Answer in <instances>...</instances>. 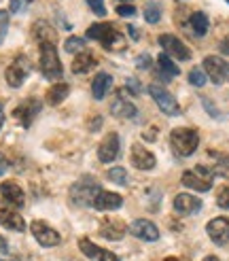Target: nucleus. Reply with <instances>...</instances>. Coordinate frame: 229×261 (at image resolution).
Instances as JSON below:
<instances>
[{
	"label": "nucleus",
	"mask_w": 229,
	"mask_h": 261,
	"mask_svg": "<svg viewBox=\"0 0 229 261\" xmlns=\"http://www.w3.org/2000/svg\"><path fill=\"white\" fill-rule=\"evenodd\" d=\"M119 149H121V142H119V134H108L104 140L100 142L98 147V160L102 164H110L112 160H117L119 155Z\"/></svg>",
	"instance_id": "obj_13"
},
{
	"label": "nucleus",
	"mask_w": 229,
	"mask_h": 261,
	"mask_svg": "<svg viewBox=\"0 0 229 261\" xmlns=\"http://www.w3.org/2000/svg\"><path fill=\"white\" fill-rule=\"evenodd\" d=\"M149 94H151V98L155 100V104L161 109V113H165V115H170V117H174V115H181V107H178V102H176V98L170 94V91H165L163 87H159V85H149Z\"/></svg>",
	"instance_id": "obj_9"
},
{
	"label": "nucleus",
	"mask_w": 229,
	"mask_h": 261,
	"mask_svg": "<svg viewBox=\"0 0 229 261\" xmlns=\"http://www.w3.org/2000/svg\"><path fill=\"white\" fill-rule=\"evenodd\" d=\"M106 176H108V180L117 182V185H121V187H125L127 182H130V178H127V172H125V168H112V170L106 172Z\"/></svg>",
	"instance_id": "obj_30"
},
{
	"label": "nucleus",
	"mask_w": 229,
	"mask_h": 261,
	"mask_svg": "<svg viewBox=\"0 0 229 261\" xmlns=\"http://www.w3.org/2000/svg\"><path fill=\"white\" fill-rule=\"evenodd\" d=\"M130 233L140 240H147V242H155L159 238V229L155 227V223H151L147 219H138L130 225Z\"/></svg>",
	"instance_id": "obj_18"
},
{
	"label": "nucleus",
	"mask_w": 229,
	"mask_h": 261,
	"mask_svg": "<svg viewBox=\"0 0 229 261\" xmlns=\"http://www.w3.org/2000/svg\"><path fill=\"white\" fill-rule=\"evenodd\" d=\"M0 195H3V200L13 206V208H21L25 204V193L23 189L17 185V182H13V180H7L0 185Z\"/></svg>",
	"instance_id": "obj_15"
},
{
	"label": "nucleus",
	"mask_w": 229,
	"mask_h": 261,
	"mask_svg": "<svg viewBox=\"0 0 229 261\" xmlns=\"http://www.w3.org/2000/svg\"><path fill=\"white\" fill-rule=\"evenodd\" d=\"M83 47H85V41L79 36H70V38H66V43H64V49H66L68 54H81Z\"/></svg>",
	"instance_id": "obj_31"
},
{
	"label": "nucleus",
	"mask_w": 229,
	"mask_h": 261,
	"mask_svg": "<svg viewBox=\"0 0 229 261\" xmlns=\"http://www.w3.org/2000/svg\"><path fill=\"white\" fill-rule=\"evenodd\" d=\"M216 204L225 208V211H229V185L219 189V193H216Z\"/></svg>",
	"instance_id": "obj_34"
},
{
	"label": "nucleus",
	"mask_w": 229,
	"mask_h": 261,
	"mask_svg": "<svg viewBox=\"0 0 229 261\" xmlns=\"http://www.w3.org/2000/svg\"><path fill=\"white\" fill-rule=\"evenodd\" d=\"M189 83L191 85H195V87H202L204 83H206V74H204L202 68H193L189 72Z\"/></svg>",
	"instance_id": "obj_33"
},
{
	"label": "nucleus",
	"mask_w": 229,
	"mask_h": 261,
	"mask_svg": "<svg viewBox=\"0 0 229 261\" xmlns=\"http://www.w3.org/2000/svg\"><path fill=\"white\" fill-rule=\"evenodd\" d=\"M214 158V168H212V174H219L223 178H229V155L225 153H210Z\"/></svg>",
	"instance_id": "obj_28"
},
{
	"label": "nucleus",
	"mask_w": 229,
	"mask_h": 261,
	"mask_svg": "<svg viewBox=\"0 0 229 261\" xmlns=\"http://www.w3.org/2000/svg\"><path fill=\"white\" fill-rule=\"evenodd\" d=\"M89 9H92L98 17H104L106 15V7H104V0H87Z\"/></svg>",
	"instance_id": "obj_35"
},
{
	"label": "nucleus",
	"mask_w": 229,
	"mask_h": 261,
	"mask_svg": "<svg viewBox=\"0 0 229 261\" xmlns=\"http://www.w3.org/2000/svg\"><path fill=\"white\" fill-rule=\"evenodd\" d=\"M151 64H153V60H151V56H149V54L138 56V60H136V66H138L140 70H147V68H151Z\"/></svg>",
	"instance_id": "obj_38"
},
{
	"label": "nucleus",
	"mask_w": 229,
	"mask_h": 261,
	"mask_svg": "<svg viewBox=\"0 0 229 261\" xmlns=\"http://www.w3.org/2000/svg\"><path fill=\"white\" fill-rule=\"evenodd\" d=\"M7 168H9V162H7V158L3 153H0V176H3L5 172H7Z\"/></svg>",
	"instance_id": "obj_41"
},
{
	"label": "nucleus",
	"mask_w": 229,
	"mask_h": 261,
	"mask_svg": "<svg viewBox=\"0 0 229 261\" xmlns=\"http://www.w3.org/2000/svg\"><path fill=\"white\" fill-rule=\"evenodd\" d=\"M11 13H19L23 9V0H11Z\"/></svg>",
	"instance_id": "obj_40"
},
{
	"label": "nucleus",
	"mask_w": 229,
	"mask_h": 261,
	"mask_svg": "<svg viewBox=\"0 0 229 261\" xmlns=\"http://www.w3.org/2000/svg\"><path fill=\"white\" fill-rule=\"evenodd\" d=\"M204 72L210 76L214 85H223L229 81V62L216 56H208L204 60Z\"/></svg>",
	"instance_id": "obj_7"
},
{
	"label": "nucleus",
	"mask_w": 229,
	"mask_h": 261,
	"mask_svg": "<svg viewBox=\"0 0 229 261\" xmlns=\"http://www.w3.org/2000/svg\"><path fill=\"white\" fill-rule=\"evenodd\" d=\"M189 23H191V30H193V34H195L197 38L206 36L208 28H210L208 15H206V13H202V11H195V13H191V17H189Z\"/></svg>",
	"instance_id": "obj_25"
},
{
	"label": "nucleus",
	"mask_w": 229,
	"mask_h": 261,
	"mask_svg": "<svg viewBox=\"0 0 229 261\" xmlns=\"http://www.w3.org/2000/svg\"><path fill=\"white\" fill-rule=\"evenodd\" d=\"M110 111H112L114 117H119V119H134L136 117V107L125 98V89H119L117 98L112 100Z\"/></svg>",
	"instance_id": "obj_20"
},
{
	"label": "nucleus",
	"mask_w": 229,
	"mask_h": 261,
	"mask_svg": "<svg viewBox=\"0 0 229 261\" xmlns=\"http://www.w3.org/2000/svg\"><path fill=\"white\" fill-rule=\"evenodd\" d=\"M163 261H181V259H176V257H168V259H163Z\"/></svg>",
	"instance_id": "obj_46"
},
{
	"label": "nucleus",
	"mask_w": 229,
	"mask_h": 261,
	"mask_svg": "<svg viewBox=\"0 0 229 261\" xmlns=\"http://www.w3.org/2000/svg\"><path fill=\"white\" fill-rule=\"evenodd\" d=\"M199 208H202V200L191 193H178L174 198V211L181 217L195 215V213H199Z\"/></svg>",
	"instance_id": "obj_14"
},
{
	"label": "nucleus",
	"mask_w": 229,
	"mask_h": 261,
	"mask_svg": "<svg viewBox=\"0 0 229 261\" xmlns=\"http://www.w3.org/2000/svg\"><path fill=\"white\" fill-rule=\"evenodd\" d=\"M159 45L163 49V54L168 58H174V60H181V62H187L191 60V49L172 34H161L159 36Z\"/></svg>",
	"instance_id": "obj_8"
},
{
	"label": "nucleus",
	"mask_w": 229,
	"mask_h": 261,
	"mask_svg": "<svg viewBox=\"0 0 229 261\" xmlns=\"http://www.w3.org/2000/svg\"><path fill=\"white\" fill-rule=\"evenodd\" d=\"M87 38H96L108 51H125L127 47L123 34H119L110 23H96L92 28H87Z\"/></svg>",
	"instance_id": "obj_1"
},
{
	"label": "nucleus",
	"mask_w": 229,
	"mask_h": 261,
	"mask_svg": "<svg viewBox=\"0 0 229 261\" xmlns=\"http://www.w3.org/2000/svg\"><path fill=\"white\" fill-rule=\"evenodd\" d=\"M127 3H130V0H127Z\"/></svg>",
	"instance_id": "obj_48"
},
{
	"label": "nucleus",
	"mask_w": 229,
	"mask_h": 261,
	"mask_svg": "<svg viewBox=\"0 0 229 261\" xmlns=\"http://www.w3.org/2000/svg\"><path fill=\"white\" fill-rule=\"evenodd\" d=\"M145 19H147V23H157L161 19V9L157 5H149L145 9Z\"/></svg>",
	"instance_id": "obj_32"
},
{
	"label": "nucleus",
	"mask_w": 229,
	"mask_h": 261,
	"mask_svg": "<svg viewBox=\"0 0 229 261\" xmlns=\"http://www.w3.org/2000/svg\"><path fill=\"white\" fill-rule=\"evenodd\" d=\"M170 145H172L174 155H178V158H189V155L195 153V149L199 145L197 129H191V127H176V129H172Z\"/></svg>",
	"instance_id": "obj_2"
},
{
	"label": "nucleus",
	"mask_w": 229,
	"mask_h": 261,
	"mask_svg": "<svg viewBox=\"0 0 229 261\" xmlns=\"http://www.w3.org/2000/svg\"><path fill=\"white\" fill-rule=\"evenodd\" d=\"M121 204H123V198L119 193H112V191H100L94 200L96 211H117Z\"/></svg>",
	"instance_id": "obj_21"
},
{
	"label": "nucleus",
	"mask_w": 229,
	"mask_h": 261,
	"mask_svg": "<svg viewBox=\"0 0 229 261\" xmlns=\"http://www.w3.org/2000/svg\"><path fill=\"white\" fill-rule=\"evenodd\" d=\"M7 32H9V13L7 11H0V43L5 41Z\"/></svg>",
	"instance_id": "obj_36"
},
{
	"label": "nucleus",
	"mask_w": 229,
	"mask_h": 261,
	"mask_svg": "<svg viewBox=\"0 0 229 261\" xmlns=\"http://www.w3.org/2000/svg\"><path fill=\"white\" fill-rule=\"evenodd\" d=\"M221 51H223L225 56H229V38H225V41L221 43Z\"/></svg>",
	"instance_id": "obj_43"
},
{
	"label": "nucleus",
	"mask_w": 229,
	"mask_h": 261,
	"mask_svg": "<svg viewBox=\"0 0 229 261\" xmlns=\"http://www.w3.org/2000/svg\"><path fill=\"white\" fill-rule=\"evenodd\" d=\"M30 70H32L30 60L25 58V56H17V58L7 66L5 79H7V83H9L11 87H21V83L25 81V76L30 74Z\"/></svg>",
	"instance_id": "obj_6"
},
{
	"label": "nucleus",
	"mask_w": 229,
	"mask_h": 261,
	"mask_svg": "<svg viewBox=\"0 0 229 261\" xmlns=\"http://www.w3.org/2000/svg\"><path fill=\"white\" fill-rule=\"evenodd\" d=\"M30 229L34 233V238L38 240V244L47 246V249H51V246H58L62 242V236H60V233L53 227H49L45 221H32Z\"/></svg>",
	"instance_id": "obj_10"
},
{
	"label": "nucleus",
	"mask_w": 229,
	"mask_h": 261,
	"mask_svg": "<svg viewBox=\"0 0 229 261\" xmlns=\"http://www.w3.org/2000/svg\"><path fill=\"white\" fill-rule=\"evenodd\" d=\"M130 160H132V166L138 168V170H151V168H155V155L147 151V147L140 145V142H136L132 147Z\"/></svg>",
	"instance_id": "obj_17"
},
{
	"label": "nucleus",
	"mask_w": 229,
	"mask_h": 261,
	"mask_svg": "<svg viewBox=\"0 0 229 261\" xmlns=\"http://www.w3.org/2000/svg\"><path fill=\"white\" fill-rule=\"evenodd\" d=\"M157 64H159V70L168 76V79H172V76H176L178 74V66L172 62V58H168L165 54H161L159 58H157Z\"/></svg>",
	"instance_id": "obj_29"
},
{
	"label": "nucleus",
	"mask_w": 229,
	"mask_h": 261,
	"mask_svg": "<svg viewBox=\"0 0 229 261\" xmlns=\"http://www.w3.org/2000/svg\"><path fill=\"white\" fill-rule=\"evenodd\" d=\"M96 56L94 54H87V51H81V54H76V58L72 60V72L74 74H83V72H89L92 68H96Z\"/></svg>",
	"instance_id": "obj_23"
},
{
	"label": "nucleus",
	"mask_w": 229,
	"mask_h": 261,
	"mask_svg": "<svg viewBox=\"0 0 229 261\" xmlns=\"http://www.w3.org/2000/svg\"><path fill=\"white\" fill-rule=\"evenodd\" d=\"M79 249L83 251L85 257H89L92 261H119V257L106 251V249H100V246H96L92 240H87V238H81L79 240Z\"/></svg>",
	"instance_id": "obj_16"
},
{
	"label": "nucleus",
	"mask_w": 229,
	"mask_h": 261,
	"mask_svg": "<svg viewBox=\"0 0 229 261\" xmlns=\"http://www.w3.org/2000/svg\"><path fill=\"white\" fill-rule=\"evenodd\" d=\"M110 87H112V76L108 72H100V74H96V79L92 83V94L96 100H102L108 94Z\"/></svg>",
	"instance_id": "obj_24"
},
{
	"label": "nucleus",
	"mask_w": 229,
	"mask_h": 261,
	"mask_svg": "<svg viewBox=\"0 0 229 261\" xmlns=\"http://www.w3.org/2000/svg\"><path fill=\"white\" fill-rule=\"evenodd\" d=\"M125 223L119 219H104L102 221V227H100V233L104 236L106 240H121L125 236Z\"/></svg>",
	"instance_id": "obj_22"
},
{
	"label": "nucleus",
	"mask_w": 229,
	"mask_h": 261,
	"mask_svg": "<svg viewBox=\"0 0 229 261\" xmlns=\"http://www.w3.org/2000/svg\"><path fill=\"white\" fill-rule=\"evenodd\" d=\"M28 3H32V0H28Z\"/></svg>",
	"instance_id": "obj_47"
},
{
	"label": "nucleus",
	"mask_w": 229,
	"mask_h": 261,
	"mask_svg": "<svg viewBox=\"0 0 229 261\" xmlns=\"http://www.w3.org/2000/svg\"><path fill=\"white\" fill-rule=\"evenodd\" d=\"M127 87H132V94H140V85H138L136 79H130V81H127Z\"/></svg>",
	"instance_id": "obj_42"
},
{
	"label": "nucleus",
	"mask_w": 229,
	"mask_h": 261,
	"mask_svg": "<svg viewBox=\"0 0 229 261\" xmlns=\"http://www.w3.org/2000/svg\"><path fill=\"white\" fill-rule=\"evenodd\" d=\"M0 225H5L13 231H23L25 221L17 211H13V206H5L3 202H0Z\"/></svg>",
	"instance_id": "obj_19"
},
{
	"label": "nucleus",
	"mask_w": 229,
	"mask_h": 261,
	"mask_svg": "<svg viewBox=\"0 0 229 261\" xmlns=\"http://www.w3.org/2000/svg\"><path fill=\"white\" fill-rule=\"evenodd\" d=\"M206 231L214 244L225 246L229 242V219L227 217H216L206 225Z\"/></svg>",
	"instance_id": "obj_12"
},
{
	"label": "nucleus",
	"mask_w": 229,
	"mask_h": 261,
	"mask_svg": "<svg viewBox=\"0 0 229 261\" xmlns=\"http://www.w3.org/2000/svg\"><path fill=\"white\" fill-rule=\"evenodd\" d=\"M5 123V109H3V104H0V127H3Z\"/></svg>",
	"instance_id": "obj_44"
},
{
	"label": "nucleus",
	"mask_w": 229,
	"mask_h": 261,
	"mask_svg": "<svg viewBox=\"0 0 229 261\" xmlns=\"http://www.w3.org/2000/svg\"><path fill=\"white\" fill-rule=\"evenodd\" d=\"M212 170L206 166H197L193 170H185L183 172V185L189 189H195V191H210L212 189Z\"/></svg>",
	"instance_id": "obj_5"
},
{
	"label": "nucleus",
	"mask_w": 229,
	"mask_h": 261,
	"mask_svg": "<svg viewBox=\"0 0 229 261\" xmlns=\"http://www.w3.org/2000/svg\"><path fill=\"white\" fill-rule=\"evenodd\" d=\"M102 189L98 185V180H94L92 176H83L70 187V204L79 206V208L94 206V200H96V195Z\"/></svg>",
	"instance_id": "obj_3"
},
{
	"label": "nucleus",
	"mask_w": 229,
	"mask_h": 261,
	"mask_svg": "<svg viewBox=\"0 0 229 261\" xmlns=\"http://www.w3.org/2000/svg\"><path fill=\"white\" fill-rule=\"evenodd\" d=\"M34 38L38 43H55L58 34H55V30L51 28L47 21H36V25H34Z\"/></svg>",
	"instance_id": "obj_26"
},
{
	"label": "nucleus",
	"mask_w": 229,
	"mask_h": 261,
	"mask_svg": "<svg viewBox=\"0 0 229 261\" xmlns=\"http://www.w3.org/2000/svg\"><path fill=\"white\" fill-rule=\"evenodd\" d=\"M68 94H70V87L66 83H58V85H53L47 91V104H51V107L62 104V100H66Z\"/></svg>",
	"instance_id": "obj_27"
},
{
	"label": "nucleus",
	"mask_w": 229,
	"mask_h": 261,
	"mask_svg": "<svg viewBox=\"0 0 229 261\" xmlns=\"http://www.w3.org/2000/svg\"><path fill=\"white\" fill-rule=\"evenodd\" d=\"M204 261H221V259H219V257H214V255H208V257L204 259Z\"/></svg>",
	"instance_id": "obj_45"
},
{
	"label": "nucleus",
	"mask_w": 229,
	"mask_h": 261,
	"mask_svg": "<svg viewBox=\"0 0 229 261\" xmlns=\"http://www.w3.org/2000/svg\"><path fill=\"white\" fill-rule=\"evenodd\" d=\"M117 13H119L121 17H134V15H136V7H132L130 3H127V5L117 7Z\"/></svg>",
	"instance_id": "obj_37"
},
{
	"label": "nucleus",
	"mask_w": 229,
	"mask_h": 261,
	"mask_svg": "<svg viewBox=\"0 0 229 261\" xmlns=\"http://www.w3.org/2000/svg\"><path fill=\"white\" fill-rule=\"evenodd\" d=\"M41 109H43V102H41V100L28 98V100H23L15 111H13V115H15V119H17L23 127H30L32 121H34V117L41 113Z\"/></svg>",
	"instance_id": "obj_11"
},
{
	"label": "nucleus",
	"mask_w": 229,
	"mask_h": 261,
	"mask_svg": "<svg viewBox=\"0 0 229 261\" xmlns=\"http://www.w3.org/2000/svg\"><path fill=\"white\" fill-rule=\"evenodd\" d=\"M227 3H229V0H227Z\"/></svg>",
	"instance_id": "obj_49"
},
{
	"label": "nucleus",
	"mask_w": 229,
	"mask_h": 261,
	"mask_svg": "<svg viewBox=\"0 0 229 261\" xmlns=\"http://www.w3.org/2000/svg\"><path fill=\"white\" fill-rule=\"evenodd\" d=\"M11 259V253H9V244L7 240L0 236V261H9Z\"/></svg>",
	"instance_id": "obj_39"
},
{
	"label": "nucleus",
	"mask_w": 229,
	"mask_h": 261,
	"mask_svg": "<svg viewBox=\"0 0 229 261\" xmlns=\"http://www.w3.org/2000/svg\"><path fill=\"white\" fill-rule=\"evenodd\" d=\"M38 49H41V72L45 74V79H49V81L62 79L64 68L58 58L55 43H38Z\"/></svg>",
	"instance_id": "obj_4"
}]
</instances>
